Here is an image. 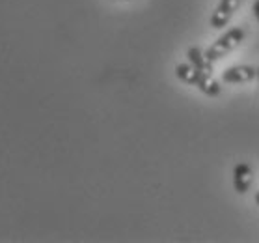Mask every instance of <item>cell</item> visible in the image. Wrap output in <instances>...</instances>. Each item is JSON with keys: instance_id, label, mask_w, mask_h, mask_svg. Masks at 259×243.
I'll list each match as a JSON object with an SVG mask.
<instances>
[{"instance_id": "277c9868", "label": "cell", "mask_w": 259, "mask_h": 243, "mask_svg": "<svg viewBox=\"0 0 259 243\" xmlns=\"http://www.w3.org/2000/svg\"><path fill=\"white\" fill-rule=\"evenodd\" d=\"M257 77V70L252 65H233L222 73V81L226 83H250Z\"/></svg>"}, {"instance_id": "7a4b0ae2", "label": "cell", "mask_w": 259, "mask_h": 243, "mask_svg": "<svg viewBox=\"0 0 259 243\" xmlns=\"http://www.w3.org/2000/svg\"><path fill=\"white\" fill-rule=\"evenodd\" d=\"M241 6V0H220L218 8L211 15V26L212 28H224L226 24L230 23V19L233 17V13L237 12V8Z\"/></svg>"}, {"instance_id": "5b68a950", "label": "cell", "mask_w": 259, "mask_h": 243, "mask_svg": "<svg viewBox=\"0 0 259 243\" xmlns=\"http://www.w3.org/2000/svg\"><path fill=\"white\" fill-rule=\"evenodd\" d=\"M189 60L190 64L194 65L198 72L201 73H209V75H212V60H209V56H207V53H203L201 49L198 47H190L189 49Z\"/></svg>"}, {"instance_id": "9c48e42d", "label": "cell", "mask_w": 259, "mask_h": 243, "mask_svg": "<svg viewBox=\"0 0 259 243\" xmlns=\"http://www.w3.org/2000/svg\"><path fill=\"white\" fill-rule=\"evenodd\" d=\"M255 204H257V206H259V193H257V195H255Z\"/></svg>"}, {"instance_id": "8992f818", "label": "cell", "mask_w": 259, "mask_h": 243, "mask_svg": "<svg viewBox=\"0 0 259 243\" xmlns=\"http://www.w3.org/2000/svg\"><path fill=\"white\" fill-rule=\"evenodd\" d=\"M176 75L179 81L187 84H198V77H200V72L196 70L192 64H177L176 67Z\"/></svg>"}, {"instance_id": "6da1fadb", "label": "cell", "mask_w": 259, "mask_h": 243, "mask_svg": "<svg viewBox=\"0 0 259 243\" xmlns=\"http://www.w3.org/2000/svg\"><path fill=\"white\" fill-rule=\"evenodd\" d=\"M242 40H244V30H242L241 26H235V28L228 30L226 34H222V36L218 38L217 42L212 43L205 53H207V56H209V60L214 62V60H220L222 56L231 53V51H235L242 43Z\"/></svg>"}, {"instance_id": "30bf717a", "label": "cell", "mask_w": 259, "mask_h": 243, "mask_svg": "<svg viewBox=\"0 0 259 243\" xmlns=\"http://www.w3.org/2000/svg\"><path fill=\"white\" fill-rule=\"evenodd\" d=\"M257 79H259V67H257Z\"/></svg>"}, {"instance_id": "ba28073f", "label": "cell", "mask_w": 259, "mask_h": 243, "mask_svg": "<svg viewBox=\"0 0 259 243\" xmlns=\"http://www.w3.org/2000/svg\"><path fill=\"white\" fill-rule=\"evenodd\" d=\"M252 10H253V15H255V19L259 21V0H255V2H253Z\"/></svg>"}, {"instance_id": "3957f363", "label": "cell", "mask_w": 259, "mask_h": 243, "mask_svg": "<svg viewBox=\"0 0 259 243\" xmlns=\"http://www.w3.org/2000/svg\"><path fill=\"white\" fill-rule=\"evenodd\" d=\"M253 182V170L248 163H237L233 170V185L239 195H244Z\"/></svg>"}, {"instance_id": "52a82bcc", "label": "cell", "mask_w": 259, "mask_h": 243, "mask_svg": "<svg viewBox=\"0 0 259 243\" xmlns=\"http://www.w3.org/2000/svg\"><path fill=\"white\" fill-rule=\"evenodd\" d=\"M196 86H198L205 95H211V97L220 94V84H218V81H214L212 75H209V73L200 72V77H198V84H196Z\"/></svg>"}]
</instances>
